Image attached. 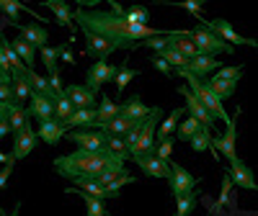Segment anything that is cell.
<instances>
[{
	"label": "cell",
	"mask_w": 258,
	"mask_h": 216,
	"mask_svg": "<svg viewBox=\"0 0 258 216\" xmlns=\"http://www.w3.org/2000/svg\"><path fill=\"white\" fill-rule=\"evenodd\" d=\"M11 49L16 52V57L21 59V64H24L26 70H34V62H36V49L29 44V41H24V39H13L11 41Z\"/></svg>",
	"instance_id": "cell-27"
},
{
	"label": "cell",
	"mask_w": 258,
	"mask_h": 216,
	"mask_svg": "<svg viewBox=\"0 0 258 216\" xmlns=\"http://www.w3.org/2000/svg\"><path fill=\"white\" fill-rule=\"evenodd\" d=\"M0 82H11V75H6L3 70H0Z\"/></svg>",
	"instance_id": "cell-56"
},
{
	"label": "cell",
	"mask_w": 258,
	"mask_h": 216,
	"mask_svg": "<svg viewBox=\"0 0 258 216\" xmlns=\"http://www.w3.org/2000/svg\"><path fill=\"white\" fill-rule=\"evenodd\" d=\"M163 121V111L160 108H150V114L142 119V132L135 142V147H129V157H142V155H155V132L158 124Z\"/></svg>",
	"instance_id": "cell-4"
},
{
	"label": "cell",
	"mask_w": 258,
	"mask_h": 216,
	"mask_svg": "<svg viewBox=\"0 0 258 216\" xmlns=\"http://www.w3.org/2000/svg\"><path fill=\"white\" fill-rule=\"evenodd\" d=\"M0 162H16L11 155H6V152H0Z\"/></svg>",
	"instance_id": "cell-55"
},
{
	"label": "cell",
	"mask_w": 258,
	"mask_h": 216,
	"mask_svg": "<svg viewBox=\"0 0 258 216\" xmlns=\"http://www.w3.org/2000/svg\"><path fill=\"white\" fill-rule=\"evenodd\" d=\"M8 129H11V134H18L21 129H24L26 124H31L29 121V114H26V105H8Z\"/></svg>",
	"instance_id": "cell-29"
},
{
	"label": "cell",
	"mask_w": 258,
	"mask_h": 216,
	"mask_svg": "<svg viewBox=\"0 0 258 216\" xmlns=\"http://www.w3.org/2000/svg\"><path fill=\"white\" fill-rule=\"evenodd\" d=\"M173 75H178V77H183V80L188 82L186 88H188V90H191L194 95H197V100H199V103H202V105L207 108V111H209V116H212L214 121L220 119V121L230 124V119H232V116H230V114L225 111V103H222V100H220L217 95H214V93H212V90L207 88V82H204V80H199V77L188 75L186 70H173Z\"/></svg>",
	"instance_id": "cell-3"
},
{
	"label": "cell",
	"mask_w": 258,
	"mask_h": 216,
	"mask_svg": "<svg viewBox=\"0 0 258 216\" xmlns=\"http://www.w3.org/2000/svg\"><path fill=\"white\" fill-rule=\"evenodd\" d=\"M235 142H238V119H230V124H225V132L222 134H212V147L217 149V152L232 162L238 160V152H235Z\"/></svg>",
	"instance_id": "cell-8"
},
{
	"label": "cell",
	"mask_w": 258,
	"mask_h": 216,
	"mask_svg": "<svg viewBox=\"0 0 258 216\" xmlns=\"http://www.w3.org/2000/svg\"><path fill=\"white\" fill-rule=\"evenodd\" d=\"M137 75H140V72L129 67V62L119 64V67H116V77H114V82H116V98H119V95H121V93L126 90V85L132 82V80H135Z\"/></svg>",
	"instance_id": "cell-33"
},
{
	"label": "cell",
	"mask_w": 258,
	"mask_h": 216,
	"mask_svg": "<svg viewBox=\"0 0 258 216\" xmlns=\"http://www.w3.org/2000/svg\"><path fill=\"white\" fill-rule=\"evenodd\" d=\"M168 167H170V180L168 183H170V193H173V198L186 196V193H194V188L202 183L197 175H191V172L183 165H178V162H168Z\"/></svg>",
	"instance_id": "cell-9"
},
{
	"label": "cell",
	"mask_w": 258,
	"mask_h": 216,
	"mask_svg": "<svg viewBox=\"0 0 258 216\" xmlns=\"http://www.w3.org/2000/svg\"><path fill=\"white\" fill-rule=\"evenodd\" d=\"M16 29L21 31V39L29 41L34 49H44L47 47V29L39 26V24H16Z\"/></svg>",
	"instance_id": "cell-20"
},
{
	"label": "cell",
	"mask_w": 258,
	"mask_h": 216,
	"mask_svg": "<svg viewBox=\"0 0 258 216\" xmlns=\"http://www.w3.org/2000/svg\"><path fill=\"white\" fill-rule=\"evenodd\" d=\"M202 129H204V126H202L197 119H194V116H186L183 121H178V129H176V132H178V139H181V142H188L191 137H197Z\"/></svg>",
	"instance_id": "cell-34"
},
{
	"label": "cell",
	"mask_w": 258,
	"mask_h": 216,
	"mask_svg": "<svg viewBox=\"0 0 258 216\" xmlns=\"http://www.w3.org/2000/svg\"><path fill=\"white\" fill-rule=\"evenodd\" d=\"M168 36L170 34H165V36H153V39H145V41H140L137 44V49L142 47V49H155V54H160L163 49H168Z\"/></svg>",
	"instance_id": "cell-43"
},
{
	"label": "cell",
	"mask_w": 258,
	"mask_h": 216,
	"mask_svg": "<svg viewBox=\"0 0 258 216\" xmlns=\"http://www.w3.org/2000/svg\"><path fill=\"white\" fill-rule=\"evenodd\" d=\"M170 155H173V137H170V139H160L155 144V157L160 162H170Z\"/></svg>",
	"instance_id": "cell-44"
},
{
	"label": "cell",
	"mask_w": 258,
	"mask_h": 216,
	"mask_svg": "<svg viewBox=\"0 0 258 216\" xmlns=\"http://www.w3.org/2000/svg\"><path fill=\"white\" fill-rule=\"evenodd\" d=\"M191 41H194V47H197V54L199 57H217V54H232V47L225 44V41L220 36H214L207 24H204V18L199 21V26L191 31Z\"/></svg>",
	"instance_id": "cell-5"
},
{
	"label": "cell",
	"mask_w": 258,
	"mask_h": 216,
	"mask_svg": "<svg viewBox=\"0 0 258 216\" xmlns=\"http://www.w3.org/2000/svg\"><path fill=\"white\" fill-rule=\"evenodd\" d=\"M178 8H183V11H188V13H194L199 21H202V8H204V3H199V0H186V3H176Z\"/></svg>",
	"instance_id": "cell-48"
},
{
	"label": "cell",
	"mask_w": 258,
	"mask_h": 216,
	"mask_svg": "<svg viewBox=\"0 0 258 216\" xmlns=\"http://www.w3.org/2000/svg\"><path fill=\"white\" fill-rule=\"evenodd\" d=\"M147 114H150V108L142 103L140 95H132V98L121 105V111H119V116H124L126 121H142Z\"/></svg>",
	"instance_id": "cell-26"
},
{
	"label": "cell",
	"mask_w": 258,
	"mask_h": 216,
	"mask_svg": "<svg viewBox=\"0 0 258 216\" xmlns=\"http://www.w3.org/2000/svg\"><path fill=\"white\" fill-rule=\"evenodd\" d=\"M111 11H116L126 24H140V26H147V21H150V13L145 6H129V8H121L119 3H109Z\"/></svg>",
	"instance_id": "cell-24"
},
{
	"label": "cell",
	"mask_w": 258,
	"mask_h": 216,
	"mask_svg": "<svg viewBox=\"0 0 258 216\" xmlns=\"http://www.w3.org/2000/svg\"><path fill=\"white\" fill-rule=\"evenodd\" d=\"M24 70H26V67H13V70H11V90H13V103H16V105H26V100L34 95L31 85L26 82Z\"/></svg>",
	"instance_id": "cell-16"
},
{
	"label": "cell",
	"mask_w": 258,
	"mask_h": 216,
	"mask_svg": "<svg viewBox=\"0 0 258 216\" xmlns=\"http://www.w3.org/2000/svg\"><path fill=\"white\" fill-rule=\"evenodd\" d=\"M44 8H49V11L54 13L57 24H59L62 29H68L70 34H75V21H73V8H70V3H64V0H47Z\"/></svg>",
	"instance_id": "cell-22"
},
{
	"label": "cell",
	"mask_w": 258,
	"mask_h": 216,
	"mask_svg": "<svg viewBox=\"0 0 258 216\" xmlns=\"http://www.w3.org/2000/svg\"><path fill=\"white\" fill-rule=\"evenodd\" d=\"M36 144H39V139H36L34 126L26 124L18 134H13V152H11V157H13L16 162H18V160H26L34 149H36Z\"/></svg>",
	"instance_id": "cell-11"
},
{
	"label": "cell",
	"mask_w": 258,
	"mask_h": 216,
	"mask_svg": "<svg viewBox=\"0 0 258 216\" xmlns=\"http://www.w3.org/2000/svg\"><path fill=\"white\" fill-rule=\"evenodd\" d=\"M68 193H73V196H80V198L85 201V216H109V213H106V203H103V201L85 196V193L78 190V188H68Z\"/></svg>",
	"instance_id": "cell-32"
},
{
	"label": "cell",
	"mask_w": 258,
	"mask_h": 216,
	"mask_svg": "<svg viewBox=\"0 0 258 216\" xmlns=\"http://www.w3.org/2000/svg\"><path fill=\"white\" fill-rule=\"evenodd\" d=\"M68 139L75 142L78 149H83V152H96V155H103L106 144H109V137L101 129H78V132L68 134Z\"/></svg>",
	"instance_id": "cell-6"
},
{
	"label": "cell",
	"mask_w": 258,
	"mask_h": 216,
	"mask_svg": "<svg viewBox=\"0 0 258 216\" xmlns=\"http://www.w3.org/2000/svg\"><path fill=\"white\" fill-rule=\"evenodd\" d=\"M73 21H78L80 31H88L96 34L101 39H106L111 47L116 49H137L140 41L145 39H153V36H165L170 31H160L153 26H140V24H126V21L116 13V11H88V8H78L73 11Z\"/></svg>",
	"instance_id": "cell-1"
},
{
	"label": "cell",
	"mask_w": 258,
	"mask_h": 216,
	"mask_svg": "<svg viewBox=\"0 0 258 216\" xmlns=\"http://www.w3.org/2000/svg\"><path fill=\"white\" fill-rule=\"evenodd\" d=\"M106 152H111V155H121V157H129V155H126V144H124V139H121V137H109Z\"/></svg>",
	"instance_id": "cell-47"
},
{
	"label": "cell",
	"mask_w": 258,
	"mask_h": 216,
	"mask_svg": "<svg viewBox=\"0 0 258 216\" xmlns=\"http://www.w3.org/2000/svg\"><path fill=\"white\" fill-rule=\"evenodd\" d=\"M132 124H135V121H126L124 116H116V119H111L106 126H101V132H103L106 137H124Z\"/></svg>",
	"instance_id": "cell-35"
},
{
	"label": "cell",
	"mask_w": 258,
	"mask_h": 216,
	"mask_svg": "<svg viewBox=\"0 0 258 216\" xmlns=\"http://www.w3.org/2000/svg\"><path fill=\"white\" fill-rule=\"evenodd\" d=\"M18 211H21V203H16V208H13L11 213H6L3 208H0V216H18Z\"/></svg>",
	"instance_id": "cell-53"
},
{
	"label": "cell",
	"mask_w": 258,
	"mask_h": 216,
	"mask_svg": "<svg viewBox=\"0 0 258 216\" xmlns=\"http://www.w3.org/2000/svg\"><path fill=\"white\" fill-rule=\"evenodd\" d=\"M207 88L217 95L222 103L227 100V98H232V93H235V88H238V82L235 80H220V77H212V80H207Z\"/></svg>",
	"instance_id": "cell-30"
},
{
	"label": "cell",
	"mask_w": 258,
	"mask_h": 216,
	"mask_svg": "<svg viewBox=\"0 0 258 216\" xmlns=\"http://www.w3.org/2000/svg\"><path fill=\"white\" fill-rule=\"evenodd\" d=\"M13 165H16V162H6V167L0 170V190L8 185V178H11V172H13Z\"/></svg>",
	"instance_id": "cell-51"
},
{
	"label": "cell",
	"mask_w": 258,
	"mask_h": 216,
	"mask_svg": "<svg viewBox=\"0 0 258 216\" xmlns=\"http://www.w3.org/2000/svg\"><path fill=\"white\" fill-rule=\"evenodd\" d=\"M135 162H137V167L145 172L147 178H165V180H170V167H168V162H160L155 155L135 157Z\"/></svg>",
	"instance_id": "cell-18"
},
{
	"label": "cell",
	"mask_w": 258,
	"mask_h": 216,
	"mask_svg": "<svg viewBox=\"0 0 258 216\" xmlns=\"http://www.w3.org/2000/svg\"><path fill=\"white\" fill-rule=\"evenodd\" d=\"M124 162H126V157H121V155H111V152H109V157H106L101 172L93 178V183H98L101 188H106L111 180H116L121 172H124Z\"/></svg>",
	"instance_id": "cell-13"
},
{
	"label": "cell",
	"mask_w": 258,
	"mask_h": 216,
	"mask_svg": "<svg viewBox=\"0 0 258 216\" xmlns=\"http://www.w3.org/2000/svg\"><path fill=\"white\" fill-rule=\"evenodd\" d=\"M153 67H155L158 72H163L165 77H170V75H173V70H170V64H168V62H163V59H160L158 54L153 57Z\"/></svg>",
	"instance_id": "cell-50"
},
{
	"label": "cell",
	"mask_w": 258,
	"mask_h": 216,
	"mask_svg": "<svg viewBox=\"0 0 258 216\" xmlns=\"http://www.w3.org/2000/svg\"><path fill=\"white\" fill-rule=\"evenodd\" d=\"M114 77H116V64H111V62H93L88 67V72H85V88L98 95V90L103 88L106 82H114Z\"/></svg>",
	"instance_id": "cell-10"
},
{
	"label": "cell",
	"mask_w": 258,
	"mask_h": 216,
	"mask_svg": "<svg viewBox=\"0 0 258 216\" xmlns=\"http://www.w3.org/2000/svg\"><path fill=\"white\" fill-rule=\"evenodd\" d=\"M57 57H59L62 62H68V64H75V62H78L75 54H73V49H70L68 44H59V47H57Z\"/></svg>",
	"instance_id": "cell-49"
},
{
	"label": "cell",
	"mask_w": 258,
	"mask_h": 216,
	"mask_svg": "<svg viewBox=\"0 0 258 216\" xmlns=\"http://www.w3.org/2000/svg\"><path fill=\"white\" fill-rule=\"evenodd\" d=\"M6 119H8V108L0 103V121H6Z\"/></svg>",
	"instance_id": "cell-54"
},
{
	"label": "cell",
	"mask_w": 258,
	"mask_h": 216,
	"mask_svg": "<svg viewBox=\"0 0 258 216\" xmlns=\"http://www.w3.org/2000/svg\"><path fill=\"white\" fill-rule=\"evenodd\" d=\"M183 114H186L183 108H173V111H170V116L158 124V132H155V134H158L160 139H170V137H173V132L178 129V121L183 119Z\"/></svg>",
	"instance_id": "cell-31"
},
{
	"label": "cell",
	"mask_w": 258,
	"mask_h": 216,
	"mask_svg": "<svg viewBox=\"0 0 258 216\" xmlns=\"http://www.w3.org/2000/svg\"><path fill=\"white\" fill-rule=\"evenodd\" d=\"M64 126H75V129H96V108H78L73 116L64 121Z\"/></svg>",
	"instance_id": "cell-28"
},
{
	"label": "cell",
	"mask_w": 258,
	"mask_h": 216,
	"mask_svg": "<svg viewBox=\"0 0 258 216\" xmlns=\"http://www.w3.org/2000/svg\"><path fill=\"white\" fill-rule=\"evenodd\" d=\"M39 57H41V62H44V67H47L49 75L59 72V70H57V59H59V57H57V47H49V44H47L44 49H41Z\"/></svg>",
	"instance_id": "cell-42"
},
{
	"label": "cell",
	"mask_w": 258,
	"mask_h": 216,
	"mask_svg": "<svg viewBox=\"0 0 258 216\" xmlns=\"http://www.w3.org/2000/svg\"><path fill=\"white\" fill-rule=\"evenodd\" d=\"M243 72H245V67H243V64H238V67H220V70H217V75H212V77H220V80H235V82H238Z\"/></svg>",
	"instance_id": "cell-46"
},
{
	"label": "cell",
	"mask_w": 258,
	"mask_h": 216,
	"mask_svg": "<svg viewBox=\"0 0 258 216\" xmlns=\"http://www.w3.org/2000/svg\"><path fill=\"white\" fill-rule=\"evenodd\" d=\"M227 175H230L232 185H240V188H245V190H258V183H255V178H253V170H250L240 157L230 162Z\"/></svg>",
	"instance_id": "cell-14"
},
{
	"label": "cell",
	"mask_w": 258,
	"mask_h": 216,
	"mask_svg": "<svg viewBox=\"0 0 258 216\" xmlns=\"http://www.w3.org/2000/svg\"><path fill=\"white\" fill-rule=\"evenodd\" d=\"M62 95L73 103V108H96V93H91L85 85H68L62 90Z\"/></svg>",
	"instance_id": "cell-17"
},
{
	"label": "cell",
	"mask_w": 258,
	"mask_h": 216,
	"mask_svg": "<svg viewBox=\"0 0 258 216\" xmlns=\"http://www.w3.org/2000/svg\"><path fill=\"white\" fill-rule=\"evenodd\" d=\"M73 111H75V108H73V103H70L68 98H64V95H59V98L54 100V119H57L59 124H64V121H68V119L73 116Z\"/></svg>",
	"instance_id": "cell-39"
},
{
	"label": "cell",
	"mask_w": 258,
	"mask_h": 216,
	"mask_svg": "<svg viewBox=\"0 0 258 216\" xmlns=\"http://www.w3.org/2000/svg\"><path fill=\"white\" fill-rule=\"evenodd\" d=\"M158 57H160L163 62H168V64H170V70H183L186 64H188V59H186V57H181L176 49H163Z\"/></svg>",
	"instance_id": "cell-40"
},
{
	"label": "cell",
	"mask_w": 258,
	"mask_h": 216,
	"mask_svg": "<svg viewBox=\"0 0 258 216\" xmlns=\"http://www.w3.org/2000/svg\"><path fill=\"white\" fill-rule=\"evenodd\" d=\"M204 24H207V29H209L214 36H220L225 44H230L232 49H235V47H253V49L258 47V44H255V39H245V36H240L238 31H235V29L227 24L225 18H212V21H204Z\"/></svg>",
	"instance_id": "cell-7"
},
{
	"label": "cell",
	"mask_w": 258,
	"mask_h": 216,
	"mask_svg": "<svg viewBox=\"0 0 258 216\" xmlns=\"http://www.w3.org/2000/svg\"><path fill=\"white\" fill-rule=\"evenodd\" d=\"M83 36H85V54L96 57V62H106L111 52H116V47H111L109 41L101 39V36H96V34L83 31Z\"/></svg>",
	"instance_id": "cell-19"
},
{
	"label": "cell",
	"mask_w": 258,
	"mask_h": 216,
	"mask_svg": "<svg viewBox=\"0 0 258 216\" xmlns=\"http://www.w3.org/2000/svg\"><path fill=\"white\" fill-rule=\"evenodd\" d=\"M119 111H121V105L116 100H111L109 95H103L101 103H98V108H96V129H101V126L109 124L111 119H116Z\"/></svg>",
	"instance_id": "cell-25"
},
{
	"label": "cell",
	"mask_w": 258,
	"mask_h": 216,
	"mask_svg": "<svg viewBox=\"0 0 258 216\" xmlns=\"http://www.w3.org/2000/svg\"><path fill=\"white\" fill-rule=\"evenodd\" d=\"M230 193H232V180H230L227 170H225V175H222V190H220V198H217V203L212 206V211H214V213L230 206Z\"/></svg>",
	"instance_id": "cell-38"
},
{
	"label": "cell",
	"mask_w": 258,
	"mask_h": 216,
	"mask_svg": "<svg viewBox=\"0 0 258 216\" xmlns=\"http://www.w3.org/2000/svg\"><path fill=\"white\" fill-rule=\"evenodd\" d=\"M0 11H3V13L8 16V24H11V26H16V18H18V13H21V11H29V13H34L29 6L18 3V0H0ZM34 16H36V13H34Z\"/></svg>",
	"instance_id": "cell-36"
},
{
	"label": "cell",
	"mask_w": 258,
	"mask_h": 216,
	"mask_svg": "<svg viewBox=\"0 0 258 216\" xmlns=\"http://www.w3.org/2000/svg\"><path fill=\"white\" fill-rule=\"evenodd\" d=\"M222 67V62L220 59H214V57H194V59H188V64H186V72L188 75H194V77H207V75H212L214 70H220Z\"/></svg>",
	"instance_id": "cell-21"
},
{
	"label": "cell",
	"mask_w": 258,
	"mask_h": 216,
	"mask_svg": "<svg viewBox=\"0 0 258 216\" xmlns=\"http://www.w3.org/2000/svg\"><path fill=\"white\" fill-rule=\"evenodd\" d=\"M64 134H68V126L59 124L57 119H47V121H41V124H39V129H36V139H39V142H44V144H49V147L59 144Z\"/></svg>",
	"instance_id": "cell-15"
},
{
	"label": "cell",
	"mask_w": 258,
	"mask_h": 216,
	"mask_svg": "<svg viewBox=\"0 0 258 216\" xmlns=\"http://www.w3.org/2000/svg\"><path fill=\"white\" fill-rule=\"evenodd\" d=\"M106 157H109V152H103V155H96V152H83V149H75V152L70 155H59L54 160V170L59 172L62 178H70L73 183L75 180H93Z\"/></svg>",
	"instance_id": "cell-2"
},
{
	"label": "cell",
	"mask_w": 258,
	"mask_h": 216,
	"mask_svg": "<svg viewBox=\"0 0 258 216\" xmlns=\"http://www.w3.org/2000/svg\"><path fill=\"white\" fill-rule=\"evenodd\" d=\"M26 114H29V116H34V119H39V124H41V121H47V119H54V103L34 93V95L29 98V108H26Z\"/></svg>",
	"instance_id": "cell-23"
},
{
	"label": "cell",
	"mask_w": 258,
	"mask_h": 216,
	"mask_svg": "<svg viewBox=\"0 0 258 216\" xmlns=\"http://www.w3.org/2000/svg\"><path fill=\"white\" fill-rule=\"evenodd\" d=\"M188 144H191L194 152H204V149H212V132H209V129H202L197 137L188 139Z\"/></svg>",
	"instance_id": "cell-41"
},
{
	"label": "cell",
	"mask_w": 258,
	"mask_h": 216,
	"mask_svg": "<svg viewBox=\"0 0 258 216\" xmlns=\"http://www.w3.org/2000/svg\"><path fill=\"white\" fill-rule=\"evenodd\" d=\"M126 183H137V178H135V175H129V172H121V175H119L116 180H111L109 185H106V190H109L114 198H119V188H121V185H126Z\"/></svg>",
	"instance_id": "cell-45"
},
{
	"label": "cell",
	"mask_w": 258,
	"mask_h": 216,
	"mask_svg": "<svg viewBox=\"0 0 258 216\" xmlns=\"http://www.w3.org/2000/svg\"><path fill=\"white\" fill-rule=\"evenodd\" d=\"M178 95H183V100H186V111H188V116H194V119H197L204 129H209V132L214 134V129H217V124H214V119L209 116V111H207V108L197 100V95H194L188 88H186V85H181V88H178Z\"/></svg>",
	"instance_id": "cell-12"
},
{
	"label": "cell",
	"mask_w": 258,
	"mask_h": 216,
	"mask_svg": "<svg viewBox=\"0 0 258 216\" xmlns=\"http://www.w3.org/2000/svg\"><path fill=\"white\" fill-rule=\"evenodd\" d=\"M199 203V193L194 190V193H186V196H178L176 198V216H188L194 208H197Z\"/></svg>",
	"instance_id": "cell-37"
},
{
	"label": "cell",
	"mask_w": 258,
	"mask_h": 216,
	"mask_svg": "<svg viewBox=\"0 0 258 216\" xmlns=\"http://www.w3.org/2000/svg\"><path fill=\"white\" fill-rule=\"evenodd\" d=\"M11 134V129H8V121H0V139H6Z\"/></svg>",
	"instance_id": "cell-52"
}]
</instances>
